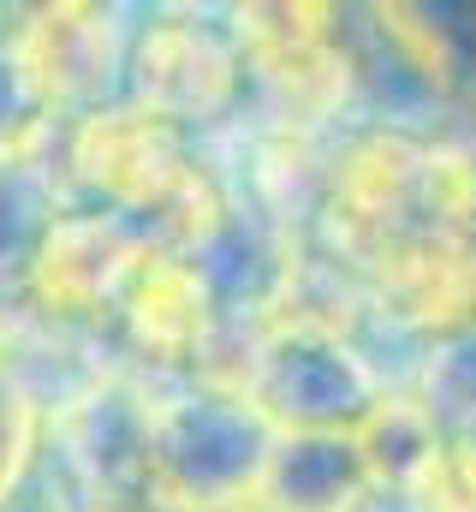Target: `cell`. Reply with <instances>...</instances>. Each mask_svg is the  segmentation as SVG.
Wrapping results in <instances>:
<instances>
[{"label": "cell", "mask_w": 476, "mask_h": 512, "mask_svg": "<svg viewBox=\"0 0 476 512\" xmlns=\"http://www.w3.org/2000/svg\"><path fill=\"white\" fill-rule=\"evenodd\" d=\"M238 387L280 435L363 429L369 411L393 393L352 334L328 310H310L298 298L262 316L238 364Z\"/></svg>", "instance_id": "1"}, {"label": "cell", "mask_w": 476, "mask_h": 512, "mask_svg": "<svg viewBox=\"0 0 476 512\" xmlns=\"http://www.w3.org/2000/svg\"><path fill=\"white\" fill-rule=\"evenodd\" d=\"M274 441H280V429L233 382L161 393L149 465H143V507L227 512L250 495H262Z\"/></svg>", "instance_id": "2"}, {"label": "cell", "mask_w": 476, "mask_h": 512, "mask_svg": "<svg viewBox=\"0 0 476 512\" xmlns=\"http://www.w3.org/2000/svg\"><path fill=\"white\" fill-rule=\"evenodd\" d=\"M197 167L191 131L167 126L161 114L119 96L108 108L66 126V179L72 191H90L96 209H119L137 227L167 203V191Z\"/></svg>", "instance_id": "3"}, {"label": "cell", "mask_w": 476, "mask_h": 512, "mask_svg": "<svg viewBox=\"0 0 476 512\" xmlns=\"http://www.w3.org/2000/svg\"><path fill=\"white\" fill-rule=\"evenodd\" d=\"M6 54L42 120L72 126L119 102V78L131 66V36L102 6H42L30 24L6 30Z\"/></svg>", "instance_id": "4"}, {"label": "cell", "mask_w": 476, "mask_h": 512, "mask_svg": "<svg viewBox=\"0 0 476 512\" xmlns=\"http://www.w3.org/2000/svg\"><path fill=\"white\" fill-rule=\"evenodd\" d=\"M155 251V239L119 215V209H66L24 268V298L54 322V328H84L114 316L131 274L143 268V256Z\"/></svg>", "instance_id": "5"}, {"label": "cell", "mask_w": 476, "mask_h": 512, "mask_svg": "<svg viewBox=\"0 0 476 512\" xmlns=\"http://www.w3.org/2000/svg\"><path fill=\"white\" fill-rule=\"evenodd\" d=\"M244 90V54L238 36L197 18V12H161L131 36L125 96L167 126L197 131L209 120H227Z\"/></svg>", "instance_id": "6"}, {"label": "cell", "mask_w": 476, "mask_h": 512, "mask_svg": "<svg viewBox=\"0 0 476 512\" xmlns=\"http://www.w3.org/2000/svg\"><path fill=\"white\" fill-rule=\"evenodd\" d=\"M119 328L131 340V352L143 364L161 370H185L197 358H209L215 328H221V298H215V268L203 256L179 251H149L143 268L131 274L125 298H119Z\"/></svg>", "instance_id": "7"}, {"label": "cell", "mask_w": 476, "mask_h": 512, "mask_svg": "<svg viewBox=\"0 0 476 512\" xmlns=\"http://www.w3.org/2000/svg\"><path fill=\"white\" fill-rule=\"evenodd\" d=\"M369 304L429 340L476 334V239H411L363 268Z\"/></svg>", "instance_id": "8"}, {"label": "cell", "mask_w": 476, "mask_h": 512, "mask_svg": "<svg viewBox=\"0 0 476 512\" xmlns=\"http://www.w3.org/2000/svg\"><path fill=\"white\" fill-rule=\"evenodd\" d=\"M262 489L286 512H357L381 483L357 447V429H340V435H280Z\"/></svg>", "instance_id": "9"}, {"label": "cell", "mask_w": 476, "mask_h": 512, "mask_svg": "<svg viewBox=\"0 0 476 512\" xmlns=\"http://www.w3.org/2000/svg\"><path fill=\"white\" fill-rule=\"evenodd\" d=\"M42 441H48V405L36 399L30 376L12 358H0V512L18 507V489H24Z\"/></svg>", "instance_id": "10"}, {"label": "cell", "mask_w": 476, "mask_h": 512, "mask_svg": "<svg viewBox=\"0 0 476 512\" xmlns=\"http://www.w3.org/2000/svg\"><path fill=\"white\" fill-rule=\"evenodd\" d=\"M447 441H453V447H459V453L471 459V471H476V417L465 423V429H459V435H447Z\"/></svg>", "instance_id": "11"}, {"label": "cell", "mask_w": 476, "mask_h": 512, "mask_svg": "<svg viewBox=\"0 0 476 512\" xmlns=\"http://www.w3.org/2000/svg\"><path fill=\"white\" fill-rule=\"evenodd\" d=\"M227 512H286V507H280V501L262 489V495H250V501H238V507H227Z\"/></svg>", "instance_id": "12"}]
</instances>
